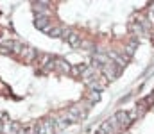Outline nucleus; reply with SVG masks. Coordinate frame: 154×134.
<instances>
[{
    "mask_svg": "<svg viewBox=\"0 0 154 134\" xmlns=\"http://www.w3.org/2000/svg\"><path fill=\"white\" fill-rule=\"evenodd\" d=\"M113 118H115V122H116L118 127H127V125L133 122V120L129 118V113H125V111H118Z\"/></svg>",
    "mask_w": 154,
    "mask_h": 134,
    "instance_id": "1",
    "label": "nucleus"
},
{
    "mask_svg": "<svg viewBox=\"0 0 154 134\" xmlns=\"http://www.w3.org/2000/svg\"><path fill=\"white\" fill-rule=\"evenodd\" d=\"M102 72H104V75H106L108 79H115L116 75L120 73V68H116L115 63H108V64L102 66Z\"/></svg>",
    "mask_w": 154,
    "mask_h": 134,
    "instance_id": "2",
    "label": "nucleus"
},
{
    "mask_svg": "<svg viewBox=\"0 0 154 134\" xmlns=\"http://www.w3.org/2000/svg\"><path fill=\"white\" fill-rule=\"evenodd\" d=\"M63 36L66 38V41L72 45V46H81V45H82V40H81V36H79L77 32H72V31H66V32H65V31H63Z\"/></svg>",
    "mask_w": 154,
    "mask_h": 134,
    "instance_id": "3",
    "label": "nucleus"
},
{
    "mask_svg": "<svg viewBox=\"0 0 154 134\" xmlns=\"http://www.w3.org/2000/svg\"><path fill=\"white\" fill-rule=\"evenodd\" d=\"M20 55L23 57V61L31 63V61H34V59L38 57V52H36L34 48H25V46H23V50L20 52Z\"/></svg>",
    "mask_w": 154,
    "mask_h": 134,
    "instance_id": "4",
    "label": "nucleus"
},
{
    "mask_svg": "<svg viewBox=\"0 0 154 134\" xmlns=\"http://www.w3.org/2000/svg\"><path fill=\"white\" fill-rule=\"evenodd\" d=\"M43 32H47L48 36H54V38H57V36H61L63 34V29L61 27H56V25H50L47 31H43Z\"/></svg>",
    "mask_w": 154,
    "mask_h": 134,
    "instance_id": "5",
    "label": "nucleus"
},
{
    "mask_svg": "<svg viewBox=\"0 0 154 134\" xmlns=\"http://www.w3.org/2000/svg\"><path fill=\"white\" fill-rule=\"evenodd\" d=\"M56 64H59V70H61V72H66V73L70 72V64H68V63H65V61H56Z\"/></svg>",
    "mask_w": 154,
    "mask_h": 134,
    "instance_id": "6",
    "label": "nucleus"
},
{
    "mask_svg": "<svg viewBox=\"0 0 154 134\" xmlns=\"http://www.w3.org/2000/svg\"><path fill=\"white\" fill-rule=\"evenodd\" d=\"M134 46H136V41H133V43H129V45H127V48H125L127 55H133V52H134Z\"/></svg>",
    "mask_w": 154,
    "mask_h": 134,
    "instance_id": "7",
    "label": "nucleus"
},
{
    "mask_svg": "<svg viewBox=\"0 0 154 134\" xmlns=\"http://www.w3.org/2000/svg\"><path fill=\"white\" fill-rule=\"evenodd\" d=\"M99 98H100V93H99L97 89H91V95H90V100H95V102H97Z\"/></svg>",
    "mask_w": 154,
    "mask_h": 134,
    "instance_id": "8",
    "label": "nucleus"
}]
</instances>
